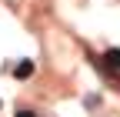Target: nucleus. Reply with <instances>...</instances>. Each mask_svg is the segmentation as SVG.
<instances>
[{
	"label": "nucleus",
	"instance_id": "3",
	"mask_svg": "<svg viewBox=\"0 0 120 117\" xmlns=\"http://www.w3.org/2000/svg\"><path fill=\"white\" fill-rule=\"evenodd\" d=\"M17 117H37L34 110H17Z\"/></svg>",
	"mask_w": 120,
	"mask_h": 117
},
{
	"label": "nucleus",
	"instance_id": "1",
	"mask_svg": "<svg viewBox=\"0 0 120 117\" xmlns=\"http://www.w3.org/2000/svg\"><path fill=\"white\" fill-rule=\"evenodd\" d=\"M34 70H37L34 60H20L17 67H13V74H17V80H27V77H34Z\"/></svg>",
	"mask_w": 120,
	"mask_h": 117
},
{
	"label": "nucleus",
	"instance_id": "2",
	"mask_svg": "<svg viewBox=\"0 0 120 117\" xmlns=\"http://www.w3.org/2000/svg\"><path fill=\"white\" fill-rule=\"evenodd\" d=\"M103 64H107V70H120V50L117 47L107 50V54H103Z\"/></svg>",
	"mask_w": 120,
	"mask_h": 117
}]
</instances>
